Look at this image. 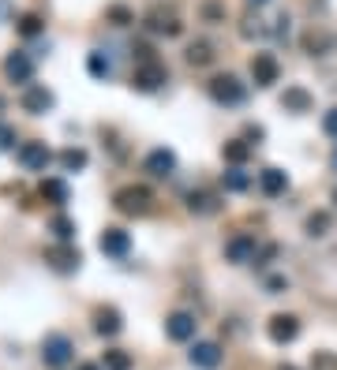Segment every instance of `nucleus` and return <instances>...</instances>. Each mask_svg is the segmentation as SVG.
I'll return each mask as SVG.
<instances>
[{"label":"nucleus","mask_w":337,"mask_h":370,"mask_svg":"<svg viewBox=\"0 0 337 370\" xmlns=\"http://www.w3.org/2000/svg\"><path fill=\"white\" fill-rule=\"evenodd\" d=\"M150 202H154L150 187H139V183H127V187H120L113 195V206L120 209V214H127V217H142L150 209Z\"/></svg>","instance_id":"f257e3e1"},{"label":"nucleus","mask_w":337,"mask_h":370,"mask_svg":"<svg viewBox=\"0 0 337 370\" xmlns=\"http://www.w3.org/2000/svg\"><path fill=\"white\" fill-rule=\"evenodd\" d=\"M210 98L217 105H232V109H236V105L248 101V86H244L236 75H214L210 79Z\"/></svg>","instance_id":"f03ea898"},{"label":"nucleus","mask_w":337,"mask_h":370,"mask_svg":"<svg viewBox=\"0 0 337 370\" xmlns=\"http://www.w3.org/2000/svg\"><path fill=\"white\" fill-rule=\"evenodd\" d=\"M72 355H75L72 337H64V333H49V337L42 340V359H45V366L60 370V366H68V363H72Z\"/></svg>","instance_id":"7ed1b4c3"},{"label":"nucleus","mask_w":337,"mask_h":370,"mask_svg":"<svg viewBox=\"0 0 337 370\" xmlns=\"http://www.w3.org/2000/svg\"><path fill=\"white\" fill-rule=\"evenodd\" d=\"M16 157H19L23 168H30V173H45L49 161H53V154H49L45 142H23V146L16 150Z\"/></svg>","instance_id":"20e7f679"},{"label":"nucleus","mask_w":337,"mask_h":370,"mask_svg":"<svg viewBox=\"0 0 337 370\" xmlns=\"http://www.w3.org/2000/svg\"><path fill=\"white\" fill-rule=\"evenodd\" d=\"M266 333H270L274 345H292V340L300 337V318H296V314H274L270 325H266Z\"/></svg>","instance_id":"39448f33"},{"label":"nucleus","mask_w":337,"mask_h":370,"mask_svg":"<svg viewBox=\"0 0 337 370\" xmlns=\"http://www.w3.org/2000/svg\"><path fill=\"white\" fill-rule=\"evenodd\" d=\"M278 75H281V64H278L274 52H255V60H251V79H255V86H274Z\"/></svg>","instance_id":"423d86ee"},{"label":"nucleus","mask_w":337,"mask_h":370,"mask_svg":"<svg viewBox=\"0 0 337 370\" xmlns=\"http://www.w3.org/2000/svg\"><path fill=\"white\" fill-rule=\"evenodd\" d=\"M23 112H30V116H42V112H49L57 105V98H53V90H45V86H38V83H30L27 90H23Z\"/></svg>","instance_id":"0eeeda50"},{"label":"nucleus","mask_w":337,"mask_h":370,"mask_svg":"<svg viewBox=\"0 0 337 370\" xmlns=\"http://www.w3.org/2000/svg\"><path fill=\"white\" fill-rule=\"evenodd\" d=\"M188 359L199 370H217L222 366V345H214V340H195L191 352H188Z\"/></svg>","instance_id":"6e6552de"},{"label":"nucleus","mask_w":337,"mask_h":370,"mask_svg":"<svg viewBox=\"0 0 337 370\" xmlns=\"http://www.w3.org/2000/svg\"><path fill=\"white\" fill-rule=\"evenodd\" d=\"M165 333L168 340H191L199 333V322H195V314H188V311H176V314H168L165 318Z\"/></svg>","instance_id":"1a4fd4ad"},{"label":"nucleus","mask_w":337,"mask_h":370,"mask_svg":"<svg viewBox=\"0 0 337 370\" xmlns=\"http://www.w3.org/2000/svg\"><path fill=\"white\" fill-rule=\"evenodd\" d=\"M147 173L154 176V180H165V176H173L176 173V154L173 150H165V146H158V150H150L147 154Z\"/></svg>","instance_id":"9d476101"},{"label":"nucleus","mask_w":337,"mask_h":370,"mask_svg":"<svg viewBox=\"0 0 337 370\" xmlns=\"http://www.w3.org/2000/svg\"><path fill=\"white\" fill-rule=\"evenodd\" d=\"M4 75L11 79V83L30 86L34 83V60L27 57V52H11V57L4 60Z\"/></svg>","instance_id":"9b49d317"},{"label":"nucleus","mask_w":337,"mask_h":370,"mask_svg":"<svg viewBox=\"0 0 337 370\" xmlns=\"http://www.w3.org/2000/svg\"><path fill=\"white\" fill-rule=\"evenodd\" d=\"M98 247H101V255H109V258H124L127 250H132V236H127L124 229H105Z\"/></svg>","instance_id":"f8f14e48"},{"label":"nucleus","mask_w":337,"mask_h":370,"mask_svg":"<svg viewBox=\"0 0 337 370\" xmlns=\"http://www.w3.org/2000/svg\"><path fill=\"white\" fill-rule=\"evenodd\" d=\"M255 250H258V243H255V236H232V240L225 243V258L229 262H236V266H244V262H255Z\"/></svg>","instance_id":"ddd939ff"},{"label":"nucleus","mask_w":337,"mask_h":370,"mask_svg":"<svg viewBox=\"0 0 337 370\" xmlns=\"http://www.w3.org/2000/svg\"><path fill=\"white\" fill-rule=\"evenodd\" d=\"M258 191L270 195V198H278V195L289 191V176H285L281 168H263V173H258Z\"/></svg>","instance_id":"4468645a"},{"label":"nucleus","mask_w":337,"mask_h":370,"mask_svg":"<svg viewBox=\"0 0 337 370\" xmlns=\"http://www.w3.org/2000/svg\"><path fill=\"white\" fill-rule=\"evenodd\" d=\"M281 105H285V112H307L311 105H315V98H311L304 86H285Z\"/></svg>","instance_id":"2eb2a0df"},{"label":"nucleus","mask_w":337,"mask_h":370,"mask_svg":"<svg viewBox=\"0 0 337 370\" xmlns=\"http://www.w3.org/2000/svg\"><path fill=\"white\" fill-rule=\"evenodd\" d=\"M161 83H165V68H161V64H154V60H147L135 71V86L139 90H158Z\"/></svg>","instance_id":"dca6fc26"},{"label":"nucleus","mask_w":337,"mask_h":370,"mask_svg":"<svg viewBox=\"0 0 337 370\" xmlns=\"http://www.w3.org/2000/svg\"><path fill=\"white\" fill-rule=\"evenodd\" d=\"M94 329H98V333L101 337H116V333H120V329H124V322H120V311H116V307H101L98 314H94Z\"/></svg>","instance_id":"f3484780"},{"label":"nucleus","mask_w":337,"mask_h":370,"mask_svg":"<svg viewBox=\"0 0 337 370\" xmlns=\"http://www.w3.org/2000/svg\"><path fill=\"white\" fill-rule=\"evenodd\" d=\"M45 258H49V266H53L57 273H72L75 266H79V250H72V247H53Z\"/></svg>","instance_id":"a211bd4d"},{"label":"nucleus","mask_w":337,"mask_h":370,"mask_svg":"<svg viewBox=\"0 0 337 370\" xmlns=\"http://www.w3.org/2000/svg\"><path fill=\"white\" fill-rule=\"evenodd\" d=\"M42 198H45V202H53V206H68V183L57 180V176L42 180Z\"/></svg>","instance_id":"6ab92c4d"},{"label":"nucleus","mask_w":337,"mask_h":370,"mask_svg":"<svg viewBox=\"0 0 337 370\" xmlns=\"http://www.w3.org/2000/svg\"><path fill=\"white\" fill-rule=\"evenodd\" d=\"M304 49L311 52V57H326V52L333 49V34H326V30H311V34L304 37Z\"/></svg>","instance_id":"aec40b11"},{"label":"nucleus","mask_w":337,"mask_h":370,"mask_svg":"<svg viewBox=\"0 0 337 370\" xmlns=\"http://www.w3.org/2000/svg\"><path fill=\"white\" fill-rule=\"evenodd\" d=\"M86 68H90V75H94V79H109V75H113V64H109V57H105L101 49H94V52L86 57Z\"/></svg>","instance_id":"412c9836"},{"label":"nucleus","mask_w":337,"mask_h":370,"mask_svg":"<svg viewBox=\"0 0 337 370\" xmlns=\"http://www.w3.org/2000/svg\"><path fill=\"white\" fill-rule=\"evenodd\" d=\"M222 154H225V161H229L232 168H240L244 161H248L251 146H248V142H240V139H236V142H225V150H222Z\"/></svg>","instance_id":"4be33fe9"},{"label":"nucleus","mask_w":337,"mask_h":370,"mask_svg":"<svg viewBox=\"0 0 337 370\" xmlns=\"http://www.w3.org/2000/svg\"><path fill=\"white\" fill-rule=\"evenodd\" d=\"M101 366L105 370H132V355L120 352V348H109L105 355H101Z\"/></svg>","instance_id":"5701e85b"},{"label":"nucleus","mask_w":337,"mask_h":370,"mask_svg":"<svg viewBox=\"0 0 337 370\" xmlns=\"http://www.w3.org/2000/svg\"><path fill=\"white\" fill-rule=\"evenodd\" d=\"M251 187V176L244 168H229L225 173V191H248Z\"/></svg>","instance_id":"b1692460"},{"label":"nucleus","mask_w":337,"mask_h":370,"mask_svg":"<svg viewBox=\"0 0 337 370\" xmlns=\"http://www.w3.org/2000/svg\"><path fill=\"white\" fill-rule=\"evenodd\" d=\"M188 60L191 64H210L214 60V45L210 42H195V45L188 49Z\"/></svg>","instance_id":"393cba45"},{"label":"nucleus","mask_w":337,"mask_h":370,"mask_svg":"<svg viewBox=\"0 0 337 370\" xmlns=\"http://www.w3.org/2000/svg\"><path fill=\"white\" fill-rule=\"evenodd\" d=\"M60 165L68 168V173H79V168L86 165V150H64L60 154Z\"/></svg>","instance_id":"a878e982"},{"label":"nucleus","mask_w":337,"mask_h":370,"mask_svg":"<svg viewBox=\"0 0 337 370\" xmlns=\"http://www.w3.org/2000/svg\"><path fill=\"white\" fill-rule=\"evenodd\" d=\"M49 229H53V236L60 243H72V236H75V224L68 221V217H53V224H49Z\"/></svg>","instance_id":"bb28decb"},{"label":"nucleus","mask_w":337,"mask_h":370,"mask_svg":"<svg viewBox=\"0 0 337 370\" xmlns=\"http://www.w3.org/2000/svg\"><path fill=\"white\" fill-rule=\"evenodd\" d=\"M330 224H333L330 214H311V217H307V236H326Z\"/></svg>","instance_id":"cd10ccee"},{"label":"nucleus","mask_w":337,"mask_h":370,"mask_svg":"<svg viewBox=\"0 0 337 370\" xmlns=\"http://www.w3.org/2000/svg\"><path fill=\"white\" fill-rule=\"evenodd\" d=\"M311 370H337V355L333 352H315L311 355Z\"/></svg>","instance_id":"c85d7f7f"},{"label":"nucleus","mask_w":337,"mask_h":370,"mask_svg":"<svg viewBox=\"0 0 337 370\" xmlns=\"http://www.w3.org/2000/svg\"><path fill=\"white\" fill-rule=\"evenodd\" d=\"M188 206H191V209H199V214H210V209H214V198H210V195H195V191H191V195H188Z\"/></svg>","instance_id":"c756f323"},{"label":"nucleus","mask_w":337,"mask_h":370,"mask_svg":"<svg viewBox=\"0 0 337 370\" xmlns=\"http://www.w3.org/2000/svg\"><path fill=\"white\" fill-rule=\"evenodd\" d=\"M38 30H42V19H38V16H23V19H19V34L30 37V34H38Z\"/></svg>","instance_id":"7c9ffc66"},{"label":"nucleus","mask_w":337,"mask_h":370,"mask_svg":"<svg viewBox=\"0 0 337 370\" xmlns=\"http://www.w3.org/2000/svg\"><path fill=\"white\" fill-rule=\"evenodd\" d=\"M322 131H326V135H333V139H337V109H330L326 116H322Z\"/></svg>","instance_id":"2f4dec72"},{"label":"nucleus","mask_w":337,"mask_h":370,"mask_svg":"<svg viewBox=\"0 0 337 370\" xmlns=\"http://www.w3.org/2000/svg\"><path fill=\"white\" fill-rule=\"evenodd\" d=\"M11 142H16V131L0 124V150H11Z\"/></svg>","instance_id":"473e14b6"},{"label":"nucleus","mask_w":337,"mask_h":370,"mask_svg":"<svg viewBox=\"0 0 337 370\" xmlns=\"http://www.w3.org/2000/svg\"><path fill=\"white\" fill-rule=\"evenodd\" d=\"M274 34H278V37H285V34H289V16H281V19H278V26H274Z\"/></svg>","instance_id":"72a5a7b5"},{"label":"nucleus","mask_w":337,"mask_h":370,"mask_svg":"<svg viewBox=\"0 0 337 370\" xmlns=\"http://www.w3.org/2000/svg\"><path fill=\"white\" fill-rule=\"evenodd\" d=\"M266 284H270V292H274V296H278V292H281V288H285V277H270V281H266Z\"/></svg>","instance_id":"f704fd0d"},{"label":"nucleus","mask_w":337,"mask_h":370,"mask_svg":"<svg viewBox=\"0 0 337 370\" xmlns=\"http://www.w3.org/2000/svg\"><path fill=\"white\" fill-rule=\"evenodd\" d=\"M109 16H113V19H116V23H120V26H124V23H127V11H124V8H113V11H109Z\"/></svg>","instance_id":"c9c22d12"},{"label":"nucleus","mask_w":337,"mask_h":370,"mask_svg":"<svg viewBox=\"0 0 337 370\" xmlns=\"http://www.w3.org/2000/svg\"><path fill=\"white\" fill-rule=\"evenodd\" d=\"M330 168H333V173H337V146H333V154H330Z\"/></svg>","instance_id":"e433bc0d"},{"label":"nucleus","mask_w":337,"mask_h":370,"mask_svg":"<svg viewBox=\"0 0 337 370\" xmlns=\"http://www.w3.org/2000/svg\"><path fill=\"white\" fill-rule=\"evenodd\" d=\"M248 4H255V8H263V4H270V0H248Z\"/></svg>","instance_id":"4c0bfd02"},{"label":"nucleus","mask_w":337,"mask_h":370,"mask_svg":"<svg viewBox=\"0 0 337 370\" xmlns=\"http://www.w3.org/2000/svg\"><path fill=\"white\" fill-rule=\"evenodd\" d=\"M79 370H101V366H94V363H86V366H79Z\"/></svg>","instance_id":"58836bf2"},{"label":"nucleus","mask_w":337,"mask_h":370,"mask_svg":"<svg viewBox=\"0 0 337 370\" xmlns=\"http://www.w3.org/2000/svg\"><path fill=\"white\" fill-rule=\"evenodd\" d=\"M278 370H296V366H278Z\"/></svg>","instance_id":"ea45409f"},{"label":"nucleus","mask_w":337,"mask_h":370,"mask_svg":"<svg viewBox=\"0 0 337 370\" xmlns=\"http://www.w3.org/2000/svg\"><path fill=\"white\" fill-rule=\"evenodd\" d=\"M333 202H337V191H333Z\"/></svg>","instance_id":"a19ab883"}]
</instances>
